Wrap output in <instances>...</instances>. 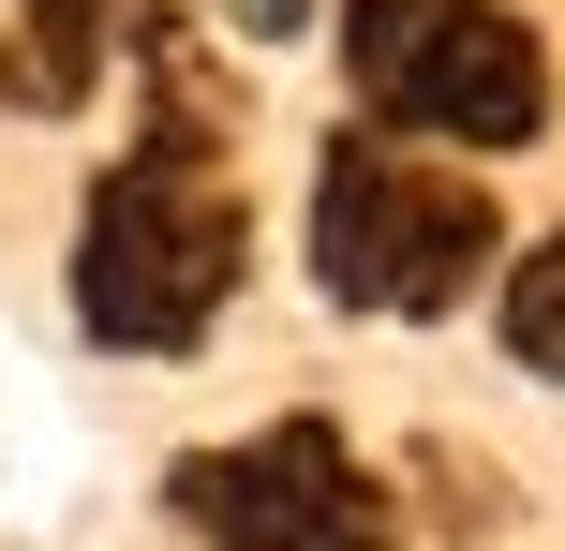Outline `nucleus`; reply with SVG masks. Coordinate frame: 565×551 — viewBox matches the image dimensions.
<instances>
[{"label": "nucleus", "mask_w": 565, "mask_h": 551, "mask_svg": "<svg viewBox=\"0 0 565 551\" xmlns=\"http://www.w3.org/2000/svg\"><path fill=\"white\" fill-rule=\"evenodd\" d=\"M238 254H254V224H238V194L209 179V149L149 135L135 165L89 179V224H75V328L119 358H194L209 328H224L238 298Z\"/></svg>", "instance_id": "f257e3e1"}, {"label": "nucleus", "mask_w": 565, "mask_h": 551, "mask_svg": "<svg viewBox=\"0 0 565 551\" xmlns=\"http://www.w3.org/2000/svg\"><path fill=\"white\" fill-rule=\"evenodd\" d=\"M491 254H507V224H491L477 179L402 165L387 135H328V165H312V284L342 314H461L491 284Z\"/></svg>", "instance_id": "f03ea898"}, {"label": "nucleus", "mask_w": 565, "mask_h": 551, "mask_svg": "<svg viewBox=\"0 0 565 551\" xmlns=\"http://www.w3.org/2000/svg\"><path fill=\"white\" fill-rule=\"evenodd\" d=\"M342 75L387 135L521 149L551 119V60L507 0H342Z\"/></svg>", "instance_id": "7ed1b4c3"}, {"label": "nucleus", "mask_w": 565, "mask_h": 551, "mask_svg": "<svg viewBox=\"0 0 565 551\" xmlns=\"http://www.w3.org/2000/svg\"><path fill=\"white\" fill-rule=\"evenodd\" d=\"M164 507L194 522V551H372L387 537V507H372L358 447H342L328 417H282V433H254V447L179 463Z\"/></svg>", "instance_id": "20e7f679"}, {"label": "nucleus", "mask_w": 565, "mask_h": 551, "mask_svg": "<svg viewBox=\"0 0 565 551\" xmlns=\"http://www.w3.org/2000/svg\"><path fill=\"white\" fill-rule=\"evenodd\" d=\"M105 30H119V0H0V105L75 119L105 89Z\"/></svg>", "instance_id": "39448f33"}, {"label": "nucleus", "mask_w": 565, "mask_h": 551, "mask_svg": "<svg viewBox=\"0 0 565 551\" xmlns=\"http://www.w3.org/2000/svg\"><path fill=\"white\" fill-rule=\"evenodd\" d=\"M507 358L565 388V239H536V254L507 268Z\"/></svg>", "instance_id": "423d86ee"}, {"label": "nucleus", "mask_w": 565, "mask_h": 551, "mask_svg": "<svg viewBox=\"0 0 565 551\" xmlns=\"http://www.w3.org/2000/svg\"><path fill=\"white\" fill-rule=\"evenodd\" d=\"M224 15L254 30V45H298V30H312V0H224Z\"/></svg>", "instance_id": "0eeeda50"}]
</instances>
